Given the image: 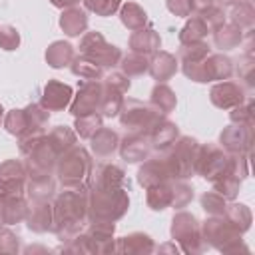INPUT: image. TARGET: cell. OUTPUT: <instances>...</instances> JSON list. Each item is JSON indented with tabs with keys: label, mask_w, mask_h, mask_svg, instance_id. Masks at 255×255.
Here are the masks:
<instances>
[{
	"label": "cell",
	"mask_w": 255,
	"mask_h": 255,
	"mask_svg": "<svg viewBox=\"0 0 255 255\" xmlns=\"http://www.w3.org/2000/svg\"><path fill=\"white\" fill-rule=\"evenodd\" d=\"M60 28L70 38H76V36L84 34L88 30V16H86V12L82 8H78V6L64 8V12L60 16Z\"/></svg>",
	"instance_id": "28"
},
{
	"label": "cell",
	"mask_w": 255,
	"mask_h": 255,
	"mask_svg": "<svg viewBox=\"0 0 255 255\" xmlns=\"http://www.w3.org/2000/svg\"><path fill=\"white\" fill-rule=\"evenodd\" d=\"M120 68L126 76H141L149 68V58L137 52H129L120 58Z\"/></svg>",
	"instance_id": "41"
},
{
	"label": "cell",
	"mask_w": 255,
	"mask_h": 255,
	"mask_svg": "<svg viewBox=\"0 0 255 255\" xmlns=\"http://www.w3.org/2000/svg\"><path fill=\"white\" fill-rule=\"evenodd\" d=\"M4 128H6L8 133H12V135H16V137H20L22 133L30 131L26 112H24V110H16V108L10 110V112L6 114V118H4Z\"/></svg>",
	"instance_id": "45"
},
{
	"label": "cell",
	"mask_w": 255,
	"mask_h": 255,
	"mask_svg": "<svg viewBox=\"0 0 255 255\" xmlns=\"http://www.w3.org/2000/svg\"><path fill=\"white\" fill-rule=\"evenodd\" d=\"M253 143V128L231 124L219 133V145L227 153H249Z\"/></svg>",
	"instance_id": "13"
},
{
	"label": "cell",
	"mask_w": 255,
	"mask_h": 255,
	"mask_svg": "<svg viewBox=\"0 0 255 255\" xmlns=\"http://www.w3.org/2000/svg\"><path fill=\"white\" fill-rule=\"evenodd\" d=\"M147 72L151 74V78L153 80H157V82H167V80H171L173 76H175V72H177V58L173 56V54H169V52H155V54H151V58H149V68H147Z\"/></svg>",
	"instance_id": "23"
},
{
	"label": "cell",
	"mask_w": 255,
	"mask_h": 255,
	"mask_svg": "<svg viewBox=\"0 0 255 255\" xmlns=\"http://www.w3.org/2000/svg\"><path fill=\"white\" fill-rule=\"evenodd\" d=\"M149 143H151V149L155 151H165L167 147H171V143L179 137V128L169 122L165 116H161L147 131H145Z\"/></svg>",
	"instance_id": "20"
},
{
	"label": "cell",
	"mask_w": 255,
	"mask_h": 255,
	"mask_svg": "<svg viewBox=\"0 0 255 255\" xmlns=\"http://www.w3.org/2000/svg\"><path fill=\"white\" fill-rule=\"evenodd\" d=\"M52 2V6H56V8H70V6H76L80 0H50Z\"/></svg>",
	"instance_id": "58"
},
{
	"label": "cell",
	"mask_w": 255,
	"mask_h": 255,
	"mask_svg": "<svg viewBox=\"0 0 255 255\" xmlns=\"http://www.w3.org/2000/svg\"><path fill=\"white\" fill-rule=\"evenodd\" d=\"M223 215H225L241 233H245V231L251 227V221H253L251 209H249L247 205H243V203H229V205H225Z\"/></svg>",
	"instance_id": "39"
},
{
	"label": "cell",
	"mask_w": 255,
	"mask_h": 255,
	"mask_svg": "<svg viewBox=\"0 0 255 255\" xmlns=\"http://www.w3.org/2000/svg\"><path fill=\"white\" fill-rule=\"evenodd\" d=\"M116 251L118 253H126V255H149L155 251L153 239L145 233H129L126 237H120L116 243Z\"/></svg>",
	"instance_id": "22"
},
{
	"label": "cell",
	"mask_w": 255,
	"mask_h": 255,
	"mask_svg": "<svg viewBox=\"0 0 255 255\" xmlns=\"http://www.w3.org/2000/svg\"><path fill=\"white\" fill-rule=\"evenodd\" d=\"M229 120H231V124H239V126L253 128V126H255L253 100H245L243 104H239V106L231 108V112H229Z\"/></svg>",
	"instance_id": "46"
},
{
	"label": "cell",
	"mask_w": 255,
	"mask_h": 255,
	"mask_svg": "<svg viewBox=\"0 0 255 255\" xmlns=\"http://www.w3.org/2000/svg\"><path fill=\"white\" fill-rule=\"evenodd\" d=\"M237 76H239L241 80H245V84H247L249 88L255 86V58H253V54H245V58L239 62Z\"/></svg>",
	"instance_id": "52"
},
{
	"label": "cell",
	"mask_w": 255,
	"mask_h": 255,
	"mask_svg": "<svg viewBox=\"0 0 255 255\" xmlns=\"http://www.w3.org/2000/svg\"><path fill=\"white\" fill-rule=\"evenodd\" d=\"M84 233L88 235L92 255L98 253H114L116 243H114V233H116V223L114 221H102V219H90Z\"/></svg>",
	"instance_id": "11"
},
{
	"label": "cell",
	"mask_w": 255,
	"mask_h": 255,
	"mask_svg": "<svg viewBox=\"0 0 255 255\" xmlns=\"http://www.w3.org/2000/svg\"><path fill=\"white\" fill-rule=\"evenodd\" d=\"M120 20L128 30H139L147 24V14L137 2H126L120 6Z\"/></svg>",
	"instance_id": "35"
},
{
	"label": "cell",
	"mask_w": 255,
	"mask_h": 255,
	"mask_svg": "<svg viewBox=\"0 0 255 255\" xmlns=\"http://www.w3.org/2000/svg\"><path fill=\"white\" fill-rule=\"evenodd\" d=\"M213 42L221 50H233L243 42V30L233 22H225L217 30H213Z\"/></svg>",
	"instance_id": "33"
},
{
	"label": "cell",
	"mask_w": 255,
	"mask_h": 255,
	"mask_svg": "<svg viewBox=\"0 0 255 255\" xmlns=\"http://www.w3.org/2000/svg\"><path fill=\"white\" fill-rule=\"evenodd\" d=\"M191 4H193V10L199 14V12H203L207 6H211L213 0H191Z\"/></svg>",
	"instance_id": "57"
},
{
	"label": "cell",
	"mask_w": 255,
	"mask_h": 255,
	"mask_svg": "<svg viewBox=\"0 0 255 255\" xmlns=\"http://www.w3.org/2000/svg\"><path fill=\"white\" fill-rule=\"evenodd\" d=\"M74 98V92L68 84L58 82V80H48V84L42 90V98L40 104L48 110V112H62L64 108L70 106Z\"/></svg>",
	"instance_id": "17"
},
{
	"label": "cell",
	"mask_w": 255,
	"mask_h": 255,
	"mask_svg": "<svg viewBox=\"0 0 255 255\" xmlns=\"http://www.w3.org/2000/svg\"><path fill=\"white\" fill-rule=\"evenodd\" d=\"M104 84L120 90L122 94H126L129 90V86H131L129 84V76H126L124 72H110L108 76H104Z\"/></svg>",
	"instance_id": "55"
},
{
	"label": "cell",
	"mask_w": 255,
	"mask_h": 255,
	"mask_svg": "<svg viewBox=\"0 0 255 255\" xmlns=\"http://www.w3.org/2000/svg\"><path fill=\"white\" fill-rule=\"evenodd\" d=\"M128 44H129L131 52H137V54H143V56H151V54H155L159 50L161 38L153 28H139V30H133V34L129 36Z\"/></svg>",
	"instance_id": "25"
},
{
	"label": "cell",
	"mask_w": 255,
	"mask_h": 255,
	"mask_svg": "<svg viewBox=\"0 0 255 255\" xmlns=\"http://www.w3.org/2000/svg\"><path fill=\"white\" fill-rule=\"evenodd\" d=\"M167 179H171V175H169V167H167L163 155L143 159L141 167L137 169V183L141 187H149V185H155V183H161Z\"/></svg>",
	"instance_id": "21"
},
{
	"label": "cell",
	"mask_w": 255,
	"mask_h": 255,
	"mask_svg": "<svg viewBox=\"0 0 255 255\" xmlns=\"http://www.w3.org/2000/svg\"><path fill=\"white\" fill-rule=\"evenodd\" d=\"M102 124H104V118L98 114V112H94V114H88V116H80V118H76V122H74V131H76V135H80V137H84V139H90L100 128H102Z\"/></svg>",
	"instance_id": "42"
},
{
	"label": "cell",
	"mask_w": 255,
	"mask_h": 255,
	"mask_svg": "<svg viewBox=\"0 0 255 255\" xmlns=\"http://www.w3.org/2000/svg\"><path fill=\"white\" fill-rule=\"evenodd\" d=\"M199 227H201V237L207 247H213L221 253L249 251L243 245V239H241L243 233L225 215H211L209 219L199 223Z\"/></svg>",
	"instance_id": "3"
},
{
	"label": "cell",
	"mask_w": 255,
	"mask_h": 255,
	"mask_svg": "<svg viewBox=\"0 0 255 255\" xmlns=\"http://www.w3.org/2000/svg\"><path fill=\"white\" fill-rule=\"evenodd\" d=\"M20 46V34L14 26H0V48L12 52Z\"/></svg>",
	"instance_id": "53"
},
{
	"label": "cell",
	"mask_w": 255,
	"mask_h": 255,
	"mask_svg": "<svg viewBox=\"0 0 255 255\" xmlns=\"http://www.w3.org/2000/svg\"><path fill=\"white\" fill-rule=\"evenodd\" d=\"M120 155L122 159H126L128 163H137V161H143L149 157L151 153V143L147 139L145 133H139V131H131L129 135H126L122 141H120Z\"/></svg>",
	"instance_id": "18"
},
{
	"label": "cell",
	"mask_w": 255,
	"mask_h": 255,
	"mask_svg": "<svg viewBox=\"0 0 255 255\" xmlns=\"http://www.w3.org/2000/svg\"><path fill=\"white\" fill-rule=\"evenodd\" d=\"M207 56H209V46L203 40L181 44V48H179V60L181 62H197V60H205Z\"/></svg>",
	"instance_id": "47"
},
{
	"label": "cell",
	"mask_w": 255,
	"mask_h": 255,
	"mask_svg": "<svg viewBox=\"0 0 255 255\" xmlns=\"http://www.w3.org/2000/svg\"><path fill=\"white\" fill-rule=\"evenodd\" d=\"M2 116H4V110H2V106H0V122H2Z\"/></svg>",
	"instance_id": "60"
},
{
	"label": "cell",
	"mask_w": 255,
	"mask_h": 255,
	"mask_svg": "<svg viewBox=\"0 0 255 255\" xmlns=\"http://www.w3.org/2000/svg\"><path fill=\"white\" fill-rule=\"evenodd\" d=\"M209 100L219 110H231V108L243 104L247 100V94H245V88L241 84L223 80V82H217L209 90Z\"/></svg>",
	"instance_id": "14"
},
{
	"label": "cell",
	"mask_w": 255,
	"mask_h": 255,
	"mask_svg": "<svg viewBox=\"0 0 255 255\" xmlns=\"http://www.w3.org/2000/svg\"><path fill=\"white\" fill-rule=\"evenodd\" d=\"M145 191H147L145 193V201H147L149 209L163 211V209L171 207V179L155 183V185H149V187H145Z\"/></svg>",
	"instance_id": "32"
},
{
	"label": "cell",
	"mask_w": 255,
	"mask_h": 255,
	"mask_svg": "<svg viewBox=\"0 0 255 255\" xmlns=\"http://www.w3.org/2000/svg\"><path fill=\"white\" fill-rule=\"evenodd\" d=\"M149 104H151L157 112H161L163 116H167L169 112L175 110V106H177V96H175V92H173L165 82H157V84L153 86V90H151Z\"/></svg>",
	"instance_id": "31"
},
{
	"label": "cell",
	"mask_w": 255,
	"mask_h": 255,
	"mask_svg": "<svg viewBox=\"0 0 255 255\" xmlns=\"http://www.w3.org/2000/svg\"><path fill=\"white\" fill-rule=\"evenodd\" d=\"M102 82L100 80H88L80 86L78 94L74 96V100L70 102V114L74 118L80 116H88L98 112L100 106V98H102Z\"/></svg>",
	"instance_id": "12"
},
{
	"label": "cell",
	"mask_w": 255,
	"mask_h": 255,
	"mask_svg": "<svg viewBox=\"0 0 255 255\" xmlns=\"http://www.w3.org/2000/svg\"><path fill=\"white\" fill-rule=\"evenodd\" d=\"M20 237L6 227H0V253H18Z\"/></svg>",
	"instance_id": "54"
},
{
	"label": "cell",
	"mask_w": 255,
	"mask_h": 255,
	"mask_svg": "<svg viewBox=\"0 0 255 255\" xmlns=\"http://www.w3.org/2000/svg\"><path fill=\"white\" fill-rule=\"evenodd\" d=\"M211 183H213V191H217L223 199H229V201H233L239 195V189H241V179L231 175V173H225V175L217 177Z\"/></svg>",
	"instance_id": "43"
},
{
	"label": "cell",
	"mask_w": 255,
	"mask_h": 255,
	"mask_svg": "<svg viewBox=\"0 0 255 255\" xmlns=\"http://www.w3.org/2000/svg\"><path fill=\"white\" fill-rule=\"evenodd\" d=\"M26 225L34 233H46L54 229V205L50 199H32L28 205V215H26Z\"/></svg>",
	"instance_id": "16"
},
{
	"label": "cell",
	"mask_w": 255,
	"mask_h": 255,
	"mask_svg": "<svg viewBox=\"0 0 255 255\" xmlns=\"http://www.w3.org/2000/svg\"><path fill=\"white\" fill-rule=\"evenodd\" d=\"M227 161H229V153L221 149V145L215 143H205L197 147V155H195V173L215 181L217 177L227 173Z\"/></svg>",
	"instance_id": "9"
},
{
	"label": "cell",
	"mask_w": 255,
	"mask_h": 255,
	"mask_svg": "<svg viewBox=\"0 0 255 255\" xmlns=\"http://www.w3.org/2000/svg\"><path fill=\"white\" fill-rule=\"evenodd\" d=\"M231 22L241 30H253L255 26V10L251 0H239L231 8Z\"/></svg>",
	"instance_id": "38"
},
{
	"label": "cell",
	"mask_w": 255,
	"mask_h": 255,
	"mask_svg": "<svg viewBox=\"0 0 255 255\" xmlns=\"http://www.w3.org/2000/svg\"><path fill=\"white\" fill-rule=\"evenodd\" d=\"M199 16L203 18V22L207 24L209 30H217L221 24H225V12H223V8H219L215 4L207 6L203 12H199Z\"/></svg>",
	"instance_id": "51"
},
{
	"label": "cell",
	"mask_w": 255,
	"mask_h": 255,
	"mask_svg": "<svg viewBox=\"0 0 255 255\" xmlns=\"http://www.w3.org/2000/svg\"><path fill=\"white\" fill-rule=\"evenodd\" d=\"M197 139L189 135H179L171 147H167L163 153V159L169 167L171 179H187L195 173V155H197Z\"/></svg>",
	"instance_id": "5"
},
{
	"label": "cell",
	"mask_w": 255,
	"mask_h": 255,
	"mask_svg": "<svg viewBox=\"0 0 255 255\" xmlns=\"http://www.w3.org/2000/svg\"><path fill=\"white\" fill-rule=\"evenodd\" d=\"M126 173L122 167L114 163H100L92 167V173L88 177V187L90 189H104V187H124Z\"/></svg>",
	"instance_id": "19"
},
{
	"label": "cell",
	"mask_w": 255,
	"mask_h": 255,
	"mask_svg": "<svg viewBox=\"0 0 255 255\" xmlns=\"http://www.w3.org/2000/svg\"><path fill=\"white\" fill-rule=\"evenodd\" d=\"M28 215V201L24 195H6L0 203V223L14 225L24 221Z\"/></svg>",
	"instance_id": "24"
},
{
	"label": "cell",
	"mask_w": 255,
	"mask_h": 255,
	"mask_svg": "<svg viewBox=\"0 0 255 255\" xmlns=\"http://www.w3.org/2000/svg\"><path fill=\"white\" fill-rule=\"evenodd\" d=\"M203 66L207 82H223L233 76V60L225 54H209Z\"/></svg>",
	"instance_id": "26"
},
{
	"label": "cell",
	"mask_w": 255,
	"mask_h": 255,
	"mask_svg": "<svg viewBox=\"0 0 255 255\" xmlns=\"http://www.w3.org/2000/svg\"><path fill=\"white\" fill-rule=\"evenodd\" d=\"M58 161V151L50 143L48 135H44L26 155H24V165L28 175H38V173H52L56 169Z\"/></svg>",
	"instance_id": "10"
},
{
	"label": "cell",
	"mask_w": 255,
	"mask_h": 255,
	"mask_svg": "<svg viewBox=\"0 0 255 255\" xmlns=\"http://www.w3.org/2000/svg\"><path fill=\"white\" fill-rule=\"evenodd\" d=\"M209 34L207 24L203 22V18L199 14L195 16H187V22L183 24V28L179 30V42L181 44H189V42H199Z\"/></svg>",
	"instance_id": "37"
},
{
	"label": "cell",
	"mask_w": 255,
	"mask_h": 255,
	"mask_svg": "<svg viewBox=\"0 0 255 255\" xmlns=\"http://www.w3.org/2000/svg\"><path fill=\"white\" fill-rule=\"evenodd\" d=\"M56 193V179L52 173H38L28 175L26 181V195L32 199H52Z\"/></svg>",
	"instance_id": "27"
},
{
	"label": "cell",
	"mask_w": 255,
	"mask_h": 255,
	"mask_svg": "<svg viewBox=\"0 0 255 255\" xmlns=\"http://www.w3.org/2000/svg\"><path fill=\"white\" fill-rule=\"evenodd\" d=\"M129 207V197L124 187H104L90 189L88 187V215L90 219L102 221H118L126 215Z\"/></svg>",
	"instance_id": "2"
},
{
	"label": "cell",
	"mask_w": 255,
	"mask_h": 255,
	"mask_svg": "<svg viewBox=\"0 0 255 255\" xmlns=\"http://www.w3.org/2000/svg\"><path fill=\"white\" fill-rule=\"evenodd\" d=\"M193 199V187L187 185L183 179H171V207L183 209Z\"/></svg>",
	"instance_id": "44"
},
{
	"label": "cell",
	"mask_w": 255,
	"mask_h": 255,
	"mask_svg": "<svg viewBox=\"0 0 255 255\" xmlns=\"http://www.w3.org/2000/svg\"><path fill=\"white\" fill-rule=\"evenodd\" d=\"M80 54L88 56L102 68H114L120 64V58H122V50L106 42V38L100 32H84L80 40Z\"/></svg>",
	"instance_id": "8"
},
{
	"label": "cell",
	"mask_w": 255,
	"mask_h": 255,
	"mask_svg": "<svg viewBox=\"0 0 255 255\" xmlns=\"http://www.w3.org/2000/svg\"><path fill=\"white\" fill-rule=\"evenodd\" d=\"M165 4H167V10H169L171 14L181 16V18H187V16H191V12H193L191 0H165Z\"/></svg>",
	"instance_id": "56"
},
{
	"label": "cell",
	"mask_w": 255,
	"mask_h": 255,
	"mask_svg": "<svg viewBox=\"0 0 255 255\" xmlns=\"http://www.w3.org/2000/svg\"><path fill=\"white\" fill-rule=\"evenodd\" d=\"M28 171L20 159H6L0 163V183L8 191V195H24L26 193Z\"/></svg>",
	"instance_id": "15"
},
{
	"label": "cell",
	"mask_w": 255,
	"mask_h": 255,
	"mask_svg": "<svg viewBox=\"0 0 255 255\" xmlns=\"http://www.w3.org/2000/svg\"><path fill=\"white\" fill-rule=\"evenodd\" d=\"M84 6L96 16H112L120 10L122 0H84Z\"/></svg>",
	"instance_id": "50"
},
{
	"label": "cell",
	"mask_w": 255,
	"mask_h": 255,
	"mask_svg": "<svg viewBox=\"0 0 255 255\" xmlns=\"http://www.w3.org/2000/svg\"><path fill=\"white\" fill-rule=\"evenodd\" d=\"M26 112V118H28V126H30V131L34 129H44L48 120H50V112L42 106V104H30L24 108Z\"/></svg>",
	"instance_id": "48"
},
{
	"label": "cell",
	"mask_w": 255,
	"mask_h": 255,
	"mask_svg": "<svg viewBox=\"0 0 255 255\" xmlns=\"http://www.w3.org/2000/svg\"><path fill=\"white\" fill-rule=\"evenodd\" d=\"M48 139H50V143L54 145V149L60 155V153H64V151H68L70 147L76 145V131L72 128H68V126H56L48 133Z\"/></svg>",
	"instance_id": "40"
},
{
	"label": "cell",
	"mask_w": 255,
	"mask_h": 255,
	"mask_svg": "<svg viewBox=\"0 0 255 255\" xmlns=\"http://www.w3.org/2000/svg\"><path fill=\"white\" fill-rule=\"evenodd\" d=\"M221 2H223L225 6H233V4H237L239 0H221Z\"/></svg>",
	"instance_id": "59"
},
{
	"label": "cell",
	"mask_w": 255,
	"mask_h": 255,
	"mask_svg": "<svg viewBox=\"0 0 255 255\" xmlns=\"http://www.w3.org/2000/svg\"><path fill=\"white\" fill-rule=\"evenodd\" d=\"M169 233H171V239L179 245V251H183L187 255L203 253L207 249V245L201 237L199 221L193 213H187V211L175 213L173 219H171Z\"/></svg>",
	"instance_id": "6"
},
{
	"label": "cell",
	"mask_w": 255,
	"mask_h": 255,
	"mask_svg": "<svg viewBox=\"0 0 255 255\" xmlns=\"http://www.w3.org/2000/svg\"><path fill=\"white\" fill-rule=\"evenodd\" d=\"M102 98H100V106H98V114L102 118H114L120 114V108L124 104V96L120 90L108 86L102 82Z\"/></svg>",
	"instance_id": "34"
},
{
	"label": "cell",
	"mask_w": 255,
	"mask_h": 255,
	"mask_svg": "<svg viewBox=\"0 0 255 255\" xmlns=\"http://www.w3.org/2000/svg\"><path fill=\"white\" fill-rule=\"evenodd\" d=\"M90 145H92V151L98 155V157H108V155H112L116 149H118V145H120V137H118V133L114 131V129H110V128H100L92 137H90Z\"/></svg>",
	"instance_id": "29"
},
{
	"label": "cell",
	"mask_w": 255,
	"mask_h": 255,
	"mask_svg": "<svg viewBox=\"0 0 255 255\" xmlns=\"http://www.w3.org/2000/svg\"><path fill=\"white\" fill-rule=\"evenodd\" d=\"M118 116H120V124L126 129L145 133L163 114L157 112L151 104H143L139 100H124Z\"/></svg>",
	"instance_id": "7"
},
{
	"label": "cell",
	"mask_w": 255,
	"mask_h": 255,
	"mask_svg": "<svg viewBox=\"0 0 255 255\" xmlns=\"http://www.w3.org/2000/svg\"><path fill=\"white\" fill-rule=\"evenodd\" d=\"M88 215V185L64 187L54 201V233L62 243L72 241L86 229Z\"/></svg>",
	"instance_id": "1"
},
{
	"label": "cell",
	"mask_w": 255,
	"mask_h": 255,
	"mask_svg": "<svg viewBox=\"0 0 255 255\" xmlns=\"http://www.w3.org/2000/svg\"><path fill=\"white\" fill-rule=\"evenodd\" d=\"M227 199H223L217 191H205L203 195H201V207H203V211L205 213H209V215H223V211H225V203Z\"/></svg>",
	"instance_id": "49"
},
{
	"label": "cell",
	"mask_w": 255,
	"mask_h": 255,
	"mask_svg": "<svg viewBox=\"0 0 255 255\" xmlns=\"http://www.w3.org/2000/svg\"><path fill=\"white\" fill-rule=\"evenodd\" d=\"M74 60V46L70 42H64V40H56L48 46L46 50V62L50 68L54 70H60V68H66L70 66V62Z\"/></svg>",
	"instance_id": "30"
},
{
	"label": "cell",
	"mask_w": 255,
	"mask_h": 255,
	"mask_svg": "<svg viewBox=\"0 0 255 255\" xmlns=\"http://www.w3.org/2000/svg\"><path fill=\"white\" fill-rule=\"evenodd\" d=\"M70 70L74 76H78L82 80H102L104 78V68L82 54L74 56V60L70 62Z\"/></svg>",
	"instance_id": "36"
},
{
	"label": "cell",
	"mask_w": 255,
	"mask_h": 255,
	"mask_svg": "<svg viewBox=\"0 0 255 255\" xmlns=\"http://www.w3.org/2000/svg\"><path fill=\"white\" fill-rule=\"evenodd\" d=\"M94 161L92 155L88 153L86 147L74 145L68 151L58 155L56 161V175L64 187H74V185H86L88 177L92 173Z\"/></svg>",
	"instance_id": "4"
}]
</instances>
